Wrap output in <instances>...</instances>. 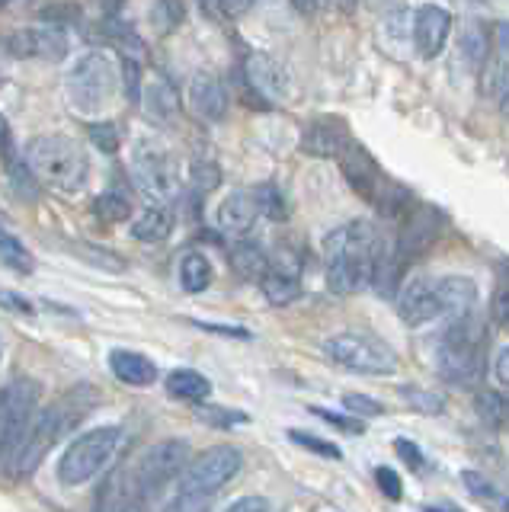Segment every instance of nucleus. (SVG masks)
Listing matches in <instances>:
<instances>
[{"instance_id": "obj_1", "label": "nucleus", "mask_w": 509, "mask_h": 512, "mask_svg": "<svg viewBox=\"0 0 509 512\" xmlns=\"http://www.w3.org/2000/svg\"><path fill=\"white\" fill-rule=\"evenodd\" d=\"M381 234L369 221H349L324 237V272L333 295H353L372 285Z\"/></svg>"}, {"instance_id": "obj_2", "label": "nucleus", "mask_w": 509, "mask_h": 512, "mask_svg": "<svg viewBox=\"0 0 509 512\" xmlns=\"http://www.w3.org/2000/svg\"><path fill=\"white\" fill-rule=\"evenodd\" d=\"M93 400H97V394H93L90 388H77L65 397H58L55 404H49L42 413H36V420H33V426H29L23 445L17 448V455L7 461L10 474L13 477L33 474L42 464V458L49 455V448H55L77 423L84 420L87 410L93 407Z\"/></svg>"}, {"instance_id": "obj_3", "label": "nucleus", "mask_w": 509, "mask_h": 512, "mask_svg": "<svg viewBox=\"0 0 509 512\" xmlns=\"http://www.w3.org/2000/svg\"><path fill=\"white\" fill-rule=\"evenodd\" d=\"M484 324L474 311L452 317L436 352L439 375L455 388H474L484 378Z\"/></svg>"}, {"instance_id": "obj_4", "label": "nucleus", "mask_w": 509, "mask_h": 512, "mask_svg": "<svg viewBox=\"0 0 509 512\" xmlns=\"http://www.w3.org/2000/svg\"><path fill=\"white\" fill-rule=\"evenodd\" d=\"M26 164L42 183L61 192H81L90 176L87 151L68 135H39L26 144Z\"/></svg>"}, {"instance_id": "obj_5", "label": "nucleus", "mask_w": 509, "mask_h": 512, "mask_svg": "<svg viewBox=\"0 0 509 512\" xmlns=\"http://www.w3.org/2000/svg\"><path fill=\"white\" fill-rule=\"evenodd\" d=\"M68 103L77 116L93 119L113 106L119 93V68L109 52H84L68 71Z\"/></svg>"}, {"instance_id": "obj_6", "label": "nucleus", "mask_w": 509, "mask_h": 512, "mask_svg": "<svg viewBox=\"0 0 509 512\" xmlns=\"http://www.w3.org/2000/svg\"><path fill=\"white\" fill-rule=\"evenodd\" d=\"M125 445L122 426H97L81 432L58 458V480L65 487H81L87 480L100 477Z\"/></svg>"}, {"instance_id": "obj_7", "label": "nucleus", "mask_w": 509, "mask_h": 512, "mask_svg": "<svg viewBox=\"0 0 509 512\" xmlns=\"http://www.w3.org/2000/svg\"><path fill=\"white\" fill-rule=\"evenodd\" d=\"M42 388L36 378H13L0 388V461H10L23 445L39 413Z\"/></svg>"}, {"instance_id": "obj_8", "label": "nucleus", "mask_w": 509, "mask_h": 512, "mask_svg": "<svg viewBox=\"0 0 509 512\" xmlns=\"http://www.w3.org/2000/svg\"><path fill=\"white\" fill-rule=\"evenodd\" d=\"M324 352L333 365L349 368L359 375H394L397 372V356L388 343H381L372 333H337L324 343Z\"/></svg>"}, {"instance_id": "obj_9", "label": "nucleus", "mask_w": 509, "mask_h": 512, "mask_svg": "<svg viewBox=\"0 0 509 512\" xmlns=\"http://www.w3.org/2000/svg\"><path fill=\"white\" fill-rule=\"evenodd\" d=\"M132 180L154 202H170L180 192V170L173 154L157 141H138L132 151Z\"/></svg>"}, {"instance_id": "obj_10", "label": "nucleus", "mask_w": 509, "mask_h": 512, "mask_svg": "<svg viewBox=\"0 0 509 512\" xmlns=\"http://www.w3.org/2000/svg\"><path fill=\"white\" fill-rule=\"evenodd\" d=\"M241 468H244V455L234 445H215L209 452H202L196 461L186 464V471L180 477V490L215 496L221 487L231 484Z\"/></svg>"}, {"instance_id": "obj_11", "label": "nucleus", "mask_w": 509, "mask_h": 512, "mask_svg": "<svg viewBox=\"0 0 509 512\" xmlns=\"http://www.w3.org/2000/svg\"><path fill=\"white\" fill-rule=\"evenodd\" d=\"M186 464H189V442L186 439H161L138 458L135 477H138V484L145 487V493L154 496L167 484H173V480H180Z\"/></svg>"}, {"instance_id": "obj_12", "label": "nucleus", "mask_w": 509, "mask_h": 512, "mask_svg": "<svg viewBox=\"0 0 509 512\" xmlns=\"http://www.w3.org/2000/svg\"><path fill=\"white\" fill-rule=\"evenodd\" d=\"M148 493L138 484L135 468H113L97 490L93 512H145Z\"/></svg>"}, {"instance_id": "obj_13", "label": "nucleus", "mask_w": 509, "mask_h": 512, "mask_svg": "<svg viewBox=\"0 0 509 512\" xmlns=\"http://www.w3.org/2000/svg\"><path fill=\"white\" fill-rule=\"evenodd\" d=\"M13 58H33V61H61L68 55V39L58 26H29L17 29L7 42Z\"/></svg>"}, {"instance_id": "obj_14", "label": "nucleus", "mask_w": 509, "mask_h": 512, "mask_svg": "<svg viewBox=\"0 0 509 512\" xmlns=\"http://www.w3.org/2000/svg\"><path fill=\"white\" fill-rule=\"evenodd\" d=\"M452 26V13L442 4H423L413 16V45H417L420 58H439L452 39Z\"/></svg>"}, {"instance_id": "obj_15", "label": "nucleus", "mask_w": 509, "mask_h": 512, "mask_svg": "<svg viewBox=\"0 0 509 512\" xmlns=\"http://www.w3.org/2000/svg\"><path fill=\"white\" fill-rule=\"evenodd\" d=\"M186 103L202 122H221L228 116V90L212 71H199L189 77Z\"/></svg>"}, {"instance_id": "obj_16", "label": "nucleus", "mask_w": 509, "mask_h": 512, "mask_svg": "<svg viewBox=\"0 0 509 512\" xmlns=\"http://www.w3.org/2000/svg\"><path fill=\"white\" fill-rule=\"evenodd\" d=\"M397 311H401V317L410 327H420V324H429V320L442 317L436 279H423V276L410 279L401 292H397Z\"/></svg>"}, {"instance_id": "obj_17", "label": "nucleus", "mask_w": 509, "mask_h": 512, "mask_svg": "<svg viewBox=\"0 0 509 512\" xmlns=\"http://www.w3.org/2000/svg\"><path fill=\"white\" fill-rule=\"evenodd\" d=\"M260 218V205H257V192L253 189H234L221 199L215 221L218 231H225L231 237H244L253 231V224Z\"/></svg>"}, {"instance_id": "obj_18", "label": "nucleus", "mask_w": 509, "mask_h": 512, "mask_svg": "<svg viewBox=\"0 0 509 512\" xmlns=\"http://www.w3.org/2000/svg\"><path fill=\"white\" fill-rule=\"evenodd\" d=\"M244 74H247V84L269 103H279L289 96V74H285V68L273 55H263V52L250 55L244 64Z\"/></svg>"}, {"instance_id": "obj_19", "label": "nucleus", "mask_w": 509, "mask_h": 512, "mask_svg": "<svg viewBox=\"0 0 509 512\" xmlns=\"http://www.w3.org/2000/svg\"><path fill=\"white\" fill-rule=\"evenodd\" d=\"M340 160V167H343V176L349 180V186H353L359 196H365V199H378V192L385 189L381 186V173H378V167H375V160L365 154L356 141H349L346 144V151L337 157Z\"/></svg>"}, {"instance_id": "obj_20", "label": "nucleus", "mask_w": 509, "mask_h": 512, "mask_svg": "<svg viewBox=\"0 0 509 512\" xmlns=\"http://www.w3.org/2000/svg\"><path fill=\"white\" fill-rule=\"evenodd\" d=\"M436 295L442 317H465L477 308V285L468 276H442L436 279Z\"/></svg>"}, {"instance_id": "obj_21", "label": "nucleus", "mask_w": 509, "mask_h": 512, "mask_svg": "<svg viewBox=\"0 0 509 512\" xmlns=\"http://www.w3.org/2000/svg\"><path fill=\"white\" fill-rule=\"evenodd\" d=\"M141 106H145L148 119H154L157 125H170L180 116V93L167 77H154L141 90Z\"/></svg>"}, {"instance_id": "obj_22", "label": "nucleus", "mask_w": 509, "mask_h": 512, "mask_svg": "<svg viewBox=\"0 0 509 512\" xmlns=\"http://www.w3.org/2000/svg\"><path fill=\"white\" fill-rule=\"evenodd\" d=\"M346 144H349V135L330 119L311 122L305 132H301V151L314 157H340L346 151Z\"/></svg>"}, {"instance_id": "obj_23", "label": "nucleus", "mask_w": 509, "mask_h": 512, "mask_svg": "<svg viewBox=\"0 0 509 512\" xmlns=\"http://www.w3.org/2000/svg\"><path fill=\"white\" fill-rule=\"evenodd\" d=\"M109 368L122 384H132V388H148L157 381V365L132 349H113L109 352Z\"/></svg>"}, {"instance_id": "obj_24", "label": "nucleus", "mask_w": 509, "mask_h": 512, "mask_svg": "<svg viewBox=\"0 0 509 512\" xmlns=\"http://www.w3.org/2000/svg\"><path fill=\"white\" fill-rule=\"evenodd\" d=\"M490 58V39L481 23H471L465 32L458 36V45H455V64L458 68H465V74H481L484 64Z\"/></svg>"}, {"instance_id": "obj_25", "label": "nucleus", "mask_w": 509, "mask_h": 512, "mask_svg": "<svg viewBox=\"0 0 509 512\" xmlns=\"http://www.w3.org/2000/svg\"><path fill=\"white\" fill-rule=\"evenodd\" d=\"M170 231H173V212L164 202L148 205L145 212L132 221V237L141 240V244H161V240L170 237Z\"/></svg>"}, {"instance_id": "obj_26", "label": "nucleus", "mask_w": 509, "mask_h": 512, "mask_svg": "<svg viewBox=\"0 0 509 512\" xmlns=\"http://www.w3.org/2000/svg\"><path fill=\"white\" fill-rule=\"evenodd\" d=\"M231 269L247 282H263L266 272L273 269V260L260 244H250V240H241V244L231 247Z\"/></svg>"}, {"instance_id": "obj_27", "label": "nucleus", "mask_w": 509, "mask_h": 512, "mask_svg": "<svg viewBox=\"0 0 509 512\" xmlns=\"http://www.w3.org/2000/svg\"><path fill=\"white\" fill-rule=\"evenodd\" d=\"M263 295L269 298V304H292L301 295V282H298V269L295 266H276L266 272V279L260 282Z\"/></svg>"}, {"instance_id": "obj_28", "label": "nucleus", "mask_w": 509, "mask_h": 512, "mask_svg": "<svg viewBox=\"0 0 509 512\" xmlns=\"http://www.w3.org/2000/svg\"><path fill=\"white\" fill-rule=\"evenodd\" d=\"M167 391L180 400H189V404H202L205 397H212V381L196 368H177L167 375Z\"/></svg>"}, {"instance_id": "obj_29", "label": "nucleus", "mask_w": 509, "mask_h": 512, "mask_svg": "<svg viewBox=\"0 0 509 512\" xmlns=\"http://www.w3.org/2000/svg\"><path fill=\"white\" fill-rule=\"evenodd\" d=\"M212 263H209V256L199 253V250H189L183 253V260H180V285H183V292L189 295H199L205 292V288L212 285Z\"/></svg>"}, {"instance_id": "obj_30", "label": "nucleus", "mask_w": 509, "mask_h": 512, "mask_svg": "<svg viewBox=\"0 0 509 512\" xmlns=\"http://www.w3.org/2000/svg\"><path fill=\"white\" fill-rule=\"evenodd\" d=\"M183 20H186L183 0H157V4L151 7V23L161 36H170V32L177 29Z\"/></svg>"}, {"instance_id": "obj_31", "label": "nucleus", "mask_w": 509, "mask_h": 512, "mask_svg": "<svg viewBox=\"0 0 509 512\" xmlns=\"http://www.w3.org/2000/svg\"><path fill=\"white\" fill-rule=\"evenodd\" d=\"M253 192H257V205H260L263 218H269V221H285V218H289V202H285L282 189L276 183H263Z\"/></svg>"}, {"instance_id": "obj_32", "label": "nucleus", "mask_w": 509, "mask_h": 512, "mask_svg": "<svg viewBox=\"0 0 509 512\" xmlns=\"http://www.w3.org/2000/svg\"><path fill=\"white\" fill-rule=\"evenodd\" d=\"M477 413H481V420L493 429H506L509 426V397H500V394H477Z\"/></svg>"}, {"instance_id": "obj_33", "label": "nucleus", "mask_w": 509, "mask_h": 512, "mask_svg": "<svg viewBox=\"0 0 509 512\" xmlns=\"http://www.w3.org/2000/svg\"><path fill=\"white\" fill-rule=\"evenodd\" d=\"M97 215L106 218V221H125L132 215V202L119 196V192H103L97 199Z\"/></svg>"}, {"instance_id": "obj_34", "label": "nucleus", "mask_w": 509, "mask_h": 512, "mask_svg": "<svg viewBox=\"0 0 509 512\" xmlns=\"http://www.w3.org/2000/svg\"><path fill=\"white\" fill-rule=\"evenodd\" d=\"M189 176H193V186L202 189V192H212L218 183H221V170L215 160H205V157H196L193 167H189Z\"/></svg>"}, {"instance_id": "obj_35", "label": "nucleus", "mask_w": 509, "mask_h": 512, "mask_svg": "<svg viewBox=\"0 0 509 512\" xmlns=\"http://www.w3.org/2000/svg\"><path fill=\"white\" fill-rule=\"evenodd\" d=\"M0 256L10 263V266H17L23 272H33V256L26 253V247L20 244L17 237H10V234H0Z\"/></svg>"}, {"instance_id": "obj_36", "label": "nucleus", "mask_w": 509, "mask_h": 512, "mask_svg": "<svg viewBox=\"0 0 509 512\" xmlns=\"http://www.w3.org/2000/svg\"><path fill=\"white\" fill-rule=\"evenodd\" d=\"M401 394L407 397V404H410L413 410H420V413L436 416V413H442V410H445L442 397H439L436 391H423V388H401Z\"/></svg>"}, {"instance_id": "obj_37", "label": "nucleus", "mask_w": 509, "mask_h": 512, "mask_svg": "<svg viewBox=\"0 0 509 512\" xmlns=\"http://www.w3.org/2000/svg\"><path fill=\"white\" fill-rule=\"evenodd\" d=\"M292 436V442H298L301 448H308V452H314V455H321V458H343V452L333 442H327V439H321V436H311V432H298V429H292L289 432Z\"/></svg>"}, {"instance_id": "obj_38", "label": "nucleus", "mask_w": 509, "mask_h": 512, "mask_svg": "<svg viewBox=\"0 0 509 512\" xmlns=\"http://www.w3.org/2000/svg\"><path fill=\"white\" fill-rule=\"evenodd\" d=\"M209 509H212V496L177 490V496H173V503H167L164 512H209Z\"/></svg>"}, {"instance_id": "obj_39", "label": "nucleus", "mask_w": 509, "mask_h": 512, "mask_svg": "<svg viewBox=\"0 0 509 512\" xmlns=\"http://www.w3.org/2000/svg\"><path fill=\"white\" fill-rule=\"evenodd\" d=\"M461 484H465L474 496H481V500H497V503H506L503 496H500V490L490 484V477H484V474H477V471H461Z\"/></svg>"}, {"instance_id": "obj_40", "label": "nucleus", "mask_w": 509, "mask_h": 512, "mask_svg": "<svg viewBox=\"0 0 509 512\" xmlns=\"http://www.w3.org/2000/svg\"><path fill=\"white\" fill-rule=\"evenodd\" d=\"M122 80H125V93H129V100L132 103H141V90H145V84H141V64H138V58H132V55H125V61H122Z\"/></svg>"}, {"instance_id": "obj_41", "label": "nucleus", "mask_w": 509, "mask_h": 512, "mask_svg": "<svg viewBox=\"0 0 509 512\" xmlns=\"http://www.w3.org/2000/svg\"><path fill=\"white\" fill-rule=\"evenodd\" d=\"M343 407L349 413H359V416H381L385 413V407H381L378 400H372L369 394H356V391L343 394Z\"/></svg>"}, {"instance_id": "obj_42", "label": "nucleus", "mask_w": 509, "mask_h": 512, "mask_svg": "<svg viewBox=\"0 0 509 512\" xmlns=\"http://www.w3.org/2000/svg\"><path fill=\"white\" fill-rule=\"evenodd\" d=\"M493 100H497L500 116L509 119V61L500 64V71L493 74Z\"/></svg>"}, {"instance_id": "obj_43", "label": "nucleus", "mask_w": 509, "mask_h": 512, "mask_svg": "<svg viewBox=\"0 0 509 512\" xmlns=\"http://www.w3.org/2000/svg\"><path fill=\"white\" fill-rule=\"evenodd\" d=\"M375 480H378V487H381V493L388 496V500H401L404 496V487H401V477H397V471H391V468H385V464H381V468H375Z\"/></svg>"}, {"instance_id": "obj_44", "label": "nucleus", "mask_w": 509, "mask_h": 512, "mask_svg": "<svg viewBox=\"0 0 509 512\" xmlns=\"http://www.w3.org/2000/svg\"><path fill=\"white\" fill-rule=\"evenodd\" d=\"M90 138H93V144H97L100 151H109V154H113V151L119 148V132H116V125H109V122L93 125V128H90Z\"/></svg>"}, {"instance_id": "obj_45", "label": "nucleus", "mask_w": 509, "mask_h": 512, "mask_svg": "<svg viewBox=\"0 0 509 512\" xmlns=\"http://www.w3.org/2000/svg\"><path fill=\"white\" fill-rule=\"evenodd\" d=\"M225 512H269L266 496H241L237 503H231Z\"/></svg>"}, {"instance_id": "obj_46", "label": "nucleus", "mask_w": 509, "mask_h": 512, "mask_svg": "<svg viewBox=\"0 0 509 512\" xmlns=\"http://www.w3.org/2000/svg\"><path fill=\"white\" fill-rule=\"evenodd\" d=\"M321 420H327V423H337L340 429H346V432H365V423L362 420H346V416H337V413H330V410H314Z\"/></svg>"}, {"instance_id": "obj_47", "label": "nucleus", "mask_w": 509, "mask_h": 512, "mask_svg": "<svg viewBox=\"0 0 509 512\" xmlns=\"http://www.w3.org/2000/svg\"><path fill=\"white\" fill-rule=\"evenodd\" d=\"M394 448H397V452H401V458L410 464V468H420V464H423V455H420V448L417 445H413L410 439H397L394 442Z\"/></svg>"}, {"instance_id": "obj_48", "label": "nucleus", "mask_w": 509, "mask_h": 512, "mask_svg": "<svg viewBox=\"0 0 509 512\" xmlns=\"http://www.w3.org/2000/svg\"><path fill=\"white\" fill-rule=\"evenodd\" d=\"M493 375H497L503 388H509V346H503L497 352V359H493Z\"/></svg>"}, {"instance_id": "obj_49", "label": "nucleus", "mask_w": 509, "mask_h": 512, "mask_svg": "<svg viewBox=\"0 0 509 512\" xmlns=\"http://www.w3.org/2000/svg\"><path fill=\"white\" fill-rule=\"evenodd\" d=\"M0 154L13 157V138H10V122L0 116Z\"/></svg>"}, {"instance_id": "obj_50", "label": "nucleus", "mask_w": 509, "mask_h": 512, "mask_svg": "<svg viewBox=\"0 0 509 512\" xmlns=\"http://www.w3.org/2000/svg\"><path fill=\"white\" fill-rule=\"evenodd\" d=\"M250 7H257V0H225V16H244Z\"/></svg>"}, {"instance_id": "obj_51", "label": "nucleus", "mask_w": 509, "mask_h": 512, "mask_svg": "<svg viewBox=\"0 0 509 512\" xmlns=\"http://www.w3.org/2000/svg\"><path fill=\"white\" fill-rule=\"evenodd\" d=\"M199 7H202V13L205 16H225V0H199Z\"/></svg>"}, {"instance_id": "obj_52", "label": "nucleus", "mask_w": 509, "mask_h": 512, "mask_svg": "<svg viewBox=\"0 0 509 512\" xmlns=\"http://www.w3.org/2000/svg\"><path fill=\"white\" fill-rule=\"evenodd\" d=\"M289 4H292L301 16H311V13L317 10V4H321V0H289Z\"/></svg>"}, {"instance_id": "obj_53", "label": "nucleus", "mask_w": 509, "mask_h": 512, "mask_svg": "<svg viewBox=\"0 0 509 512\" xmlns=\"http://www.w3.org/2000/svg\"><path fill=\"white\" fill-rule=\"evenodd\" d=\"M500 317H503L506 324H509V288H506V292L500 295Z\"/></svg>"}, {"instance_id": "obj_54", "label": "nucleus", "mask_w": 509, "mask_h": 512, "mask_svg": "<svg viewBox=\"0 0 509 512\" xmlns=\"http://www.w3.org/2000/svg\"><path fill=\"white\" fill-rule=\"evenodd\" d=\"M426 512H458V509H449V506H429Z\"/></svg>"}, {"instance_id": "obj_55", "label": "nucleus", "mask_w": 509, "mask_h": 512, "mask_svg": "<svg viewBox=\"0 0 509 512\" xmlns=\"http://www.w3.org/2000/svg\"><path fill=\"white\" fill-rule=\"evenodd\" d=\"M327 4H343V7H349L353 0H327Z\"/></svg>"}, {"instance_id": "obj_56", "label": "nucleus", "mask_w": 509, "mask_h": 512, "mask_svg": "<svg viewBox=\"0 0 509 512\" xmlns=\"http://www.w3.org/2000/svg\"><path fill=\"white\" fill-rule=\"evenodd\" d=\"M7 4H10V0H0V10H4V7H7Z\"/></svg>"}, {"instance_id": "obj_57", "label": "nucleus", "mask_w": 509, "mask_h": 512, "mask_svg": "<svg viewBox=\"0 0 509 512\" xmlns=\"http://www.w3.org/2000/svg\"><path fill=\"white\" fill-rule=\"evenodd\" d=\"M506 512H509V506H506Z\"/></svg>"}]
</instances>
